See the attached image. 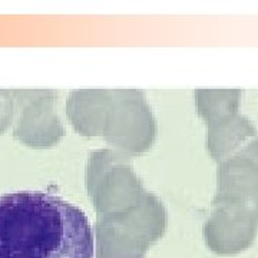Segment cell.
Returning a JSON list of instances; mask_svg holds the SVG:
<instances>
[{
    "label": "cell",
    "mask_w": 258,
    "mask_h": 258,
    "mask_svg": "<svg viewBox=\"0 0 258 258\" xmlns=\"http://www.w3.org/2000/svg\"><path fill=\"white\" fill-rule=\"evenodd\" d=\"M0 258H93L85 212L40 191L0 195Z\"/></svg>",
    "instance_id": "6da1fadb"
}]
</instances>
